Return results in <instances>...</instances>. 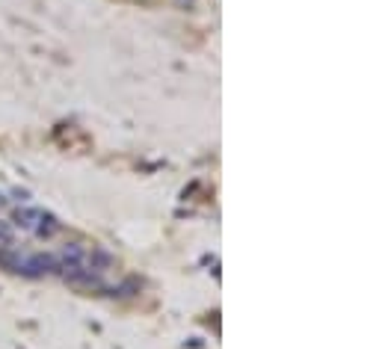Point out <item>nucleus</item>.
<instances>
[{
  "label": "nucleus",
  "instance_id": "nucleus-1",
  "mask_svg": "<svg viewBox=\"0 0 382 349\" xmlns=\"http://www.w3.org/2000/svg\"><path fill=\"white\" fill-rule=\"evenodd\" d=\"M54 258H48V255H36V258H30V261H24L21 264V269L27 276H42V273H51L54 269ZM21 269H18V273H21Z\"/></svg>",
  "mask_w": 382,
  "mask_h": 349
},
{
  "label": "nucleus",
  "instance_id": "nucleus-2",
  "mask_svg": "<svg viewBox=\"0 0 382 349\" xmlns=\"http://www.w3.org/2000/svg\"><path fill=\"white\" fill-rule=\"evenodd\" d=\"M0 240H12V228L6 222H0Z\"/></svg>",
  "mask_w": 382,
  "mask_h": 349
}]
</instances>
